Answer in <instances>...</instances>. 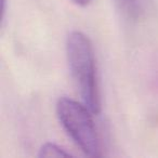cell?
Segmentation results:
<instances>
[{
	"mask_svg": "<svg viewBox=\"0 0 158 158\" xmlns=\"http://www.w3.org/2000/svg\"><path fill=\"white\" fill-rule=\"evenodd\" d=\"M66 56L70 75L82 103L93 115H99L102 108L101 93L94 51L88 36L78 31H72L66 41Z\"/></svg>",
	"mask_w": 158,
	"mask_h": 158,
	"instance_id": "1",
	"label": "cell"
},
{
	"mask_svg": "<svg viewBox=\"0 0 158 158\" xmlns=\"http://www.w3.org/2000/svg\"><path fill=\"white\" fill-rule=\"evenodd\" d=\"M92 114L84 103L68 97H61L56 102V115L62 127L85 155L97 157L100 140Z\"/></svg>",
	"mask_w": 158,
	"mask_h": 158,
	"instance_id": "2",
	"label": "cell"
},
{
	"mask_svg": "<svg viewBox=\"0 0 158 158\" xmlns=\"http://www.w3.org/2000/svg\"><path fill=\"white\" fill-rule=\"evenodd\" d=\"M73 154L66 151L64 147L60 146V145L55 144L52 142H47L40 147L39 153H38V157H70Z\"/></svg>",
	"mask_w": 158,
	"mask_h": 158,
	"instance_id": "3",
	"label": "cell"
},
{
	"mask_svg": "<svg viewBox=\"0 0 158 158\" xmlns=\"http://www.w3.org/2000/svg\"><path fill=\"white\" fill-rule=\"evenodd\" d=\"M116 3L129 16L134 18L138 15L139 9H140L139 0H116Z\"/></svg>",
	"mask_w": 158,
	"mask_h": 158,
	"instance_id": "4",
	"label": "cell"
},
{
	"mask_svg": "<svg viewBox=\"0 0 158 158\" xmlns=\"http://www.w3.org/2000/svg\"><path fill=\"white\" fill-rule=\"evenodd\" d=\"M70 1L78 7H87L92 2V0H70Z\"/></svg>",
	"mask_w": 158,
	"mask_h": 158,
	"instance_id": "5",
	"label": "cell"
}]
</instances>
